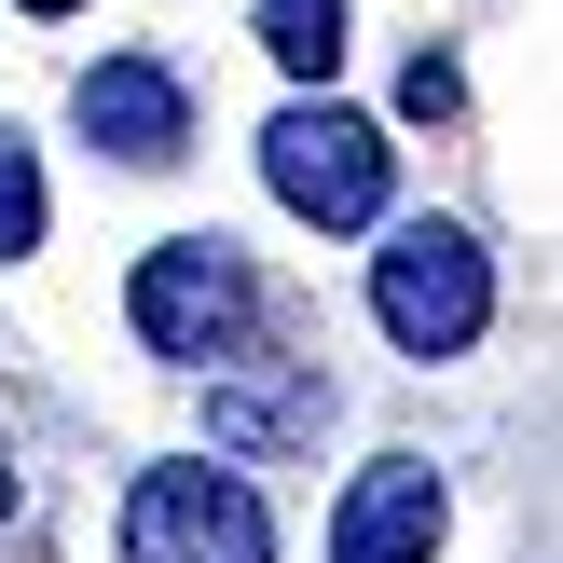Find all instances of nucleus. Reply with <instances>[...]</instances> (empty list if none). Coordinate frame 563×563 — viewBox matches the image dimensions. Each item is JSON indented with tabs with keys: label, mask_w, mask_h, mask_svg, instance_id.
Masks as SVG:
<instances>
[{
	"label": "nucleus",
	"mask_w": 563,
	"mask_h": 563,
	"mask_svg": "<svg viewBox=\"0 0 563 563\" xmlns=\"http://www.w3.org/2000/svg\"><path fill=\"white\" fill-rule=\"evenodd\" d=\"M399 97H412V124H440V110H454V97H467V82H454V69H440V55H412V82H399Z\"/></svg>",
	"instance_id": "nucleus-10"
},
{
	"label": "nucleus",
	"mask_w": 563,
	"mask_h": 563,
	"mask_svg": "<svg viewBox=\"0 0 563 563\" xmlns=\"http://www.w3.org/2000/svg\"><path fill=\"white\" fill-rule=\"evenodd\" d=\"M82 137L124 152V165H165L192 137V110H179V82H165L152 55H97V69H82Z\"/></svg>",
	"instance_id": "nucleus-6"
},
{
	"label": "nucleus",
	"mask_w": 563,
	"mask_h": 563,
	"mask_svg": "<svg viewBox=\"0 0 563 563\" xmlns=\"http://www.w3.org/2000/svg\"><path fill=\"white\" fill-rule=\"evenodd\" d=\"M0 509H14V467H0Z\"/></svg>",
	"instance_id": "nucleus-12"
},
{
	"label": "nucleus",
	"mask_w": 563,
	"mask_h": 563,
	"mask_svg": "<svg viewBox=\"0 0 563 563\" xmlns=\"http://www.w3.org/2000/svg\"><path fill=\"white\" fill-rule=\"evenodd\" d=\"M42 247V165H27V137H0V262H27Z\"/></svg>",
	"instance_id": "nucleus-9"
},
{
	"label": "nucleus",
	"mask_w": 563,
	"mask_h": 563,
	"mask_svg": "<svg viewBox=\"0 0 563 563\" xmlns=\"http://www.w3.org/2000/svg\"><path fill=\"white\" fill-rule=\"evenodd\" d=\"M262 179H275V207H289V220L357 234V220H385V137L357 124V110L302 97V110H275V124H262Z\"/></svg>",
	"instance_id": "nucleus-3"
},
{
	"label": "nucleus",
	"mask_w": 563,
	"mask_h": 563,
	"mask_svg": "<svg viewBox=\"0 0 563 563\" xmlns=\"http://www.w3.org/2000/svg\"><path fill=\"white\" fill-rule=\"evenodd\" d=\"M262 55L302 69V82H330L344 69V0H262Z\"/></svg>",
	"instance_id": "nucleus-8"
},
{
	"label": "nucleus",
	"mask_w": 563,
	"mask_h": 563,
	"mask_svg": "<svg viewBox=\"0 0 563 563\" xmlns=\"http://www.w3.org/2000/svg\"><path fill=\"white\" fill-rule=\"evenodd\" d=\"M372 317H385L399 357H467L482 317H495V275H482V247H467L454 220H399L385 262H372Z\"/></svg>",
	"instance_id": "nucleus-2"
},
{
	"label": "nucleus",
	"mask_w": 563,
	"mask_h": 563,
	"mask_svg": "<svg viewBox=\"0 0 563 563\" xmlns=\"http://www.w3.org/2000/svg\"><path fill=\"white\" fill-rule=\"evenodd\" d=\"M317 412H330V385H220V399H207V440H234V454H275V440H302V427H317Z\"/></svg>",
	"instance_id": "nucleus-7"
},
{
	"label": "nucleus",
	"mask_w": 563,
	"mask_h": 563,
	"mask_svg": "<svg viewBox=\"0 0 563 563\" xmlns=\"http://www.w3.org/2000/svg\"><path fill=\"white\" fill-rule=\"evenodd\" d=\"M27 14H82V0H27Z\"/></svg>",
	"instance_id": "nucleus-11"
},
{
	"label": "nucleus",
	"mask_w": 563,
	"mask_h": 563,
	"mask_svg": "<svg viewBox=\"0 0 563 563\" xmlns=\"http://www.w3.org/2000/svg\"><path fill=\"white\" fill-rule=\"evenodd\" d=\"M440 522H454L440 467L427 454H385V467H357V495L330 509V563H427Z\"/></svg>",
	"instance_id": "nucleus-5"
},
{
	"label": "nucleus",
	"mask_w": 563,
	"mask_h": 563,
	"mask_svg": "<svg viewBox=\"0 0 563 563\" xmlns=\"http://www.w3.org/2000/svg\"><path fill=\"white\" fill-rule=\"evenodd\" d=\"M124 563H275V522L234 467H152L124 495Z\"/></svg>",
	"instance_id": "nucleus-4"
},
{
	"label": "nucleus",
	"mask_w": 563,
	"mask_h": 563,
	"mask_svg": "<svg viewBox=\"0 0 563 563\" xmlns=\"http://www.w3.org/2000/svg\"><path fill=\"white\" fill-rule=\"evenodd\" d=\"M124 317H137V344H152V357L234 372V357H247V330H262V275H247L220 234H179V247H152V262H137Z\"/></svg>",
	"instance_id": "nucleus-1"
}]
</instances>
